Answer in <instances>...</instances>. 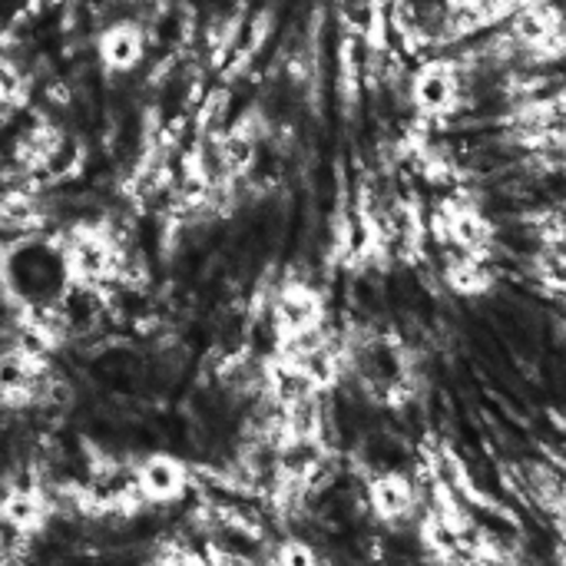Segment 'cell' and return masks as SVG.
Segmentation results:
<instances>
[{"instance_id": "cell-6", "label": "cell", "mask_w": 566, "mask_h": 566, "mask_svg": "<svg viewBox=\"0 0 566 566\" xmlns=\"http://www.w3.org/2000/svg\"><path fill=\"white\" fill-rule=\"evenodd\" d=\"M371 507L385 521H401L415 511V488L401 474H378L368 488Z\"/></svg>"}, {"instance_id": "cell-2", "label": "cell", "mask_w": 566, "mask_h": 566, "mask_svg": "<svg viewBox=\"0 0 566 566\" xmlns=\"http://www.w3.org/2000/svg\"><path fill=\"white\" fill-rule=\"evenodd\" d=\"M411 99L424 116H451L461 103V73L451 60H431L415 73Z\"/></svg>"}, {"instance_id": "cell-3", "label": "cell", "mask_w": 566, "mask_h": 566, "mask_svg": "<svg viewBox=\"0 0 566 566\" xmlns=\"http://www.w3.org/2000/svg\"><path fill=\"white\" fill-rule=\"evenodd\" d=\"M438 226H441V235L458 245L464 255H474L481 259L484 255V242H488V222L484 216L464 202V199H454V202H444L441 212H438Z\"/></svg>"}, {"instance_id": "cell-4", "label": "cell", "mask_w": 566, "mask_h": 566, "mask_svg": "<svg viewBox=\"0 0 566 566\" xmlns=\"http://www.w3.org/2000/svg\"><path fill=\"white\" fill-rule=\"evenodd\" d=\"M136 491L146 501H176L186 491V468L166 454H153L136 471Z\"/></svg>"}, {"instance_id": "cell-11", "label": "cell", "mask_w": 566, "mask_h": 566, "mask_svg": "<svg viewBox=\"0 0 566 566\" xmlns=\"http://www.w3.org/2000/svg\"><path fill=\"white\" fill-rule=\"evenodd\" d=\"M159 566H199V564H196L186 551H176V554H169V557H166Z\"/></svg>"}, {"instance_id": "cell-5", "label": "cell", "mask_w": 566, "mask_h": 566, "mask_svg": "<svg viewBox=\"0 0 566 566\" xmlns=\"http://www.w3.org/2000/svg\"><path fill=\"white\" fill-rule=\"evenodd\" d=\"M146 40L143 30L136 23H113L103 36H99V56L109 70L126 73L143 60Z\"/></svg>"}, {"instance_id": "cell-10", "label": "cell", "mask_w": 566, "mask_h": 566, "mask_svg": "<svg viewBox=\"0 0 566 566\" xmlns=\"http://www.w3.org/2000/svg\"><path fill=\"white\" fill-rule=\"evenodd\" d=\"M275 566H318V557L308 544L302 541H285L279 551H275Z\"/></svg>"}, {"instance_id": "cell-7", "label": "cell", "mask_w": 566, "mask_h": 566, "mask_svg": "<svg viewBox=\"0 0 566 566\" xmlns=\"http://www.w3.org/2000/svg\"><path fill=\"white\" fill-rule=\"evenodd\" d=\"M70 269L86 279V282H96V279H106L113 269H116V255H113V245L99 235H80L73 245H70Z\"/></svg>"}, {"instance_id": "cell-1", "label": "cell", "mask_w": 566, "mask_h": 566, "mask_svg": "<svg viewBox=\"0 0 566 566\" xmlns=\"http://www.w3.org/2000/svg\"><path fill=\"white\" fill-rule=\"evenodd\" d=\"M322 318H325V302L312 285L292 282V285H285L279 292V298H275V328H279L282 342H295V338L322 332Z\"/></svg>"}, {"instance_id": "cell-9", "label": "cell", "mask_w": 566, "mask_h": 566, "mask_svg": "<svg viewBox=\"0 0 566 566\" xmlns=\"http://www.w3.org/2000/svg\"><path fill=\"white\" fill-rule=\"evenodd\" d=\"M36 385V371L23 352H7L0 355V395L3 398H20L30 395Z\"/></svg>"}, {"instance_id": "cell-8", "label": "cell", "mask_w": 566, "mask_h": 566, "mask_svg": "<svg viewBox=\"0 0 566 566\" xmlns=\"http://www.w3.org/2000/svg\"><path fill=\"white\" fill-rule=\"evenodd\" d=\"M0 517L10 531L17 534H27V531H36L40 521H43V501L36 497L33 488H13L3 504H0Z\"/></svg>"}]
</instances>
